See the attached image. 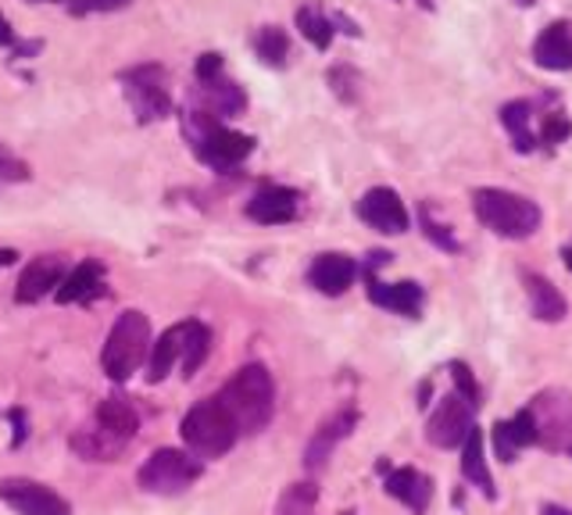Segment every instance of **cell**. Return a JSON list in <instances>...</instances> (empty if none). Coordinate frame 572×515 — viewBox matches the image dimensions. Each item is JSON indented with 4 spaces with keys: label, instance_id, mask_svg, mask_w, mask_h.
I'll use <instances>...</instances> for the list:
<instances>
[{
    "label": "cell",
    "instance_id": "obj_20",
    "mask_svg": "<svg viewBox=\"0 0 572 515\" xmlns=\"http://www.w3.org/2000/svg\"><path fill=\"white\" fill-rule=\"evenodd\" d=\"M369 301L387 308V311H398V316H419L422 308V287L412 279L404 283H384L379 276H369Z\"/></svg>",
    "mask_w": 572,
    "mask_h": 515
},
{
    "label": "cell",
    "instance_id": "obj_36",
    "mask_svg": "<svg viewBox=\"0 0 572 515\" xmlns=\"http://www.w3.org/2000/svg\"><path fill=\"white\" fill-rule=\"evenodd\" d=\"M194 72H197V83H208V79H219V76H222V54H215V50L201 54Z\"/></svg>",
    "mask_w": 572,
    "mask_h": 515
},
{
    "label": "cell",
    "instance_id": "obj_32",
    "mask_svg": "<svg viewBox=\"0 0 572 515\" xmlns=\"http://www.w3.org/2000/svg\"><path fill=\"white\" fill-rule=\"evenodd\" d=\"M451 376H455V394L466 398V401L472 404V409H480V384L472 379L469 365L455 362V365H451Z\"/></svg>",
    "mask_w": 572,
    "mask_h": 515
},
{
    "label": "cell",
    "instance_id": "obj_2",
    "mask_svg": "<svg viewBox=\"0 0 572 515\" xmlns=\"http://www.w3.org/2000/svg\"><path fill=\"white\" fill-rule=\"evenodd\" d=\"M183 133H186V140L194 144V154L204 165H211L219 172L243 165L254 151V140L248 133L226 129L219 118H211L208 112H197V107H190L183 115Z\"/></svg>",
    "mask_w": 572,
    "mask_h": 515
},
{
    "label": "cell",
    "instance_id": "obj_24",
    "mask_svg": "<svg viewBox=\"0 0 572 515\" xmlns=\"http://www.w3.org/2000/svg\"><path fill=\"white\" fill-rule=\"evenodd\" d=\"M501 126L508 129L512 147L519 154L537 151V133H534V104L529 101H512L501 107Z\"/></svg>",
    "mask_w": 572,
    "mask_h": 515
},
{
    "label": "cell",
    "instance_id": "obj_1",
    "mask_svg": "<svg viewBox=\"0 0 572 515\" xmlns=\"http://www.w3.org/2000/svg\"><path fill=\"white\" fill-rule=\"evenodd\" d=\"M222 409L233 415L240 433H262L276 415V384L265 365H243L222 387Z\"/></svg>",
    "mask_w": 572,
    "mask_h": 515
},
{
    "label": "cell",
    "instance_id": "obj_34",
    "mask_svg": "<svg viewBox=\"0 0 572 515\" xmlns=\"http://www.w3.org/2000/svg\"><path fill=\"white\" fill-rule=\"evenodd\" d=\"M0 180H8V183H22V180H30V165L25 161H19L15 154L8 151L4 144H0Z\"/></svg>",
    "mask_w": 572,
    "mask_h": 515
},
{
    "label": "cell",
    "instance_id": "obj_15",
    "mask_svg": "<svg viewBox=\"0 0 572 515\" xmlns=\"http://www.w3.org/2000/svg\"><path fill=\"white\" fill-rule=\"evenodd\" d=\"M101 290H104V265L98 262V258H83L79 265L68 268V276L58 287V294H54V301L58 305H87Z\"/></svg>",
    "mask_w": 572,
    "mask_h": 515
},
{
    "label": "cell",
    "instance_id": "obj_30",
    "mask_svg": "<svg viewBox=\"0 0 572 515\" xmlns=\"http://www.w3.org/2000/svg\"><path fill=\"white\" fill-rule=\"evenodd\" d=\"M572 133V122L562 115V112H551V115H544V122H540V133H537V144H544V147H558L565 137Z\"/></svg>",
    "mask_w": 572,
    "mask_h": 515
},
{
    "label": "cell",
    "instance_id": "obj_22",
    "mask_svg": "<svg viewBox=\"0 0 572 515\" xmlns=\"http://www.w3.org/2000/svg\"><path fill=\"white\" fill-rule=\"evenodd\" d=\"M523 283H526V297H529V311H534V319H540V322H562L565 319L569 305H565V297L558 294V287L551 279H544L537 273H526Z\"/></svg>",
    "mask_w": 572,
    "mask_h": 515
},
{
    "label": "cell",
    "instance_id": "obj_26",
    "mask_svg": "<svg viewBox=\"0 0 572 515\" xmlns=\"http://www.w3.org/2000/svg\"><path fill=\"white\" fill-rule=\"evenodd\" d=\"M211 355V330L204 327L197 319H186V333H183V358H180V369L183 379H190L204 362Z\"/></svg>",
    "mask_w": 572,
    "mask_h": 515
},
{
    "label": "cell",
    "instance_id": "obj_28",
    "mask_svg": "<svg viewBox=\"0 0 572 515\" xmlns=\"http://www.w3.org/2000/svg\"><path fill=\"white\" fill-rule=\"evenodd\" d=\"M72 451L79 458H87V462H115V458L122 455V444L104 437L98 426H87L72 437Z\"/></svg>",
    "mask_w": 572,
    "mask_h": 515
},
{
    "label": "cell",
    "instance_id": "obj_41",
    "mask_svg": "<svg viewBox=\"0 0 572 515\" xmlns=\"http://www.w3.org/2000/svg\"><path fill=\"white\" fill-rule=\"evenodd\" d=\"M519 4H534V0H519Z\"/></svg>",
    "mask_w": 572,
    "mask_h": 515
},
{
    "label": "cell",
    "instance_id": "obj_18",
    "mask_svg": "<svg viewBox=\"0 0 572 515\" xmlns=\"http://www.w3.org/2000/svg\"><path fill=\"white\" fill-rule=\"evenodd\" d=\"M93 426H98L104 437H112L115 444L126 447L136 437V430H140V415H136V409L126 398H104L98 404V412H93Z\"/></svg>",
    "mask_w": 572,
    "mask_h": 515
},
{
    "label": "cell",
    "instance_id": "obj_21",
    "mask_svg": "<svg viewBox=\"0 0 572 515\" xmlns=\"http://www.w3.org/2000/svg\"><path fill=\"white\" fill-rule=\"evenodd\" d=\"M183 333H186V322H175V327H169L151 344V355H147V384H161V379L172 373V365H180Z\"/></svg>",
    "mask_w": 572,
    "mask_h": 515
},
{
    "label": "cell",
    "instance_id": "obj_14",
    "mask_svg": "<svg viewBox=\"0 0 572 515\" xmlns=\"http://www.w3.org/2000/svg\"><path fill=\"white\" fill-rule=\"evenodd\" d=\"M534 61L540 69H551V72L572 69V19L551 22L548 30L534 39Z\"/></svg>",
    "mask_w": 572,
    "mask_h": 515
},
{
    "label": "cell",
    "instance_id": "obj_10",
    "mask_svg": "<svg viewBox=\"0 0 572 515\" xmlns=\"http://www.w3.org/2000/svg\"><path fill=\"white\" fill-rule=\"evenodd\" d=\"M0 501L19 512V515H72V505L58 494L50 491L47 483H36V480H0Z\"/></svg>",
    "mask_w": 572,
    "mask_h": 515
},
{
    "label": "cell",
    "instance_id": "obj_33",
    "mask_svg": "<svg viewBox=\"0 0 572 515\" xmlns=\"http://www.w3.org/2000/svg\"><path fill=\"white\" fill-rule=\"evenodd\" d=\"M133 0H72L68 11H72V15H104V11H122Z\"/></svg>",
    "mask_w": 572,
    "mask_h": 515
},
{
    "label": "cell",
    "instance_id": "obj_5",
    "mask_svg": "<svg viewBox=\"0 0 572 515\" xmlns=\"http://www.w3.org/2000/svg\"><path fill=\"white\" fill-rule=\"evenodd\" d=\"M151 322H147L144 311H122L115 319L112 333H107L104 351H101V369L107 373V379H129L140 365L151 355Z\"/></svg>",
    "mask_w": 572,
    "mask_h": 515
},
{
    "label": "cell",
    "instance_id": "obj_29",
    "mask_svg": "<svg viewBox=\"0 0 572 515\" xmlns=\"http://www.w3.org/2000/svg\"><path fill=\"white\" fill-rule=\"evenodd\" d=\"M254 50L272 69H283L286 58H290V36H286L279 25H262L254 36Z\"/></svg>",
    "mask_w": 572,
    "mask_h": 515
},
{
    "label": "cell",
    "instance_id": "obj_37",
    "mask_svg": "<svg viewBox=\"0 0 572 515\" xmlns=\"http://www.w3.org/2000/svg\"><path fill=\"white\" fill-rule=\"evenodd\" d=\"M494 447H497L501 462H512L515 451H519V447H515V440H512V433H508V423H497L494 426Z\"/></svg>",
    "mask_w": 572,
    "mask_h": 515
},
{
    "label": "cell",
    "instance_id": "obj_38",
    "mask_svg": "<svg viewBox=\"0 0 572 515\" xmlns=\"http://www.w3.org/2000/svg\"><path fill=\"white\" fill-rule=\"evenodd\" d=\"M11 44H19L15 39V30H11V22L0 15V47H11Z\"/></svg>",
    "mask_w": 572,
    "mask_h": 515
},
{
    "label": "cell",
    "instance_id": "obj_7",
    "mask_svg": "<svg viewBox=\"0 0 572 515\" xmlns=\"http://www.w3.org/2000/svg\"><path fill=\"white\" fill-rule=\"evenodd\" d=\"M122 90L136 112V122H158L172 112V93H169V76L161 65H136V69L122 72Z\"/></svg>",
    "mask_w": 572,
    "mask_h": 515
},
{
    "label": "cell",
    "instance_id": "obj_16",
    "mask_svg": "<svg viewBox=\"0 0 572 515\" xmlns=\"http://www.w3.org/2000/svg\"><path fill=\"white\" fill-rule=\"evenodd\" d=\"M248 107V93H243L233 79H208V83H197V112H208L211 118H233Z\"/></svg>",
    "mask_w": 572,
    "mask_h": 515
},
{
    "label": "cell",
    "instance_id": "obj_23",
    "mask_svg": "<svg viewBox=\"0 0 572 515\" xmlns=\"http://www.w3.org/2000/svg\"><path fill=\"white\" fill-rule=\"evenodd\" d=\"M387 494L404 501V505L412 508L415 515H422L430 505V497H433V483L415 469H398V472H390L387 477Z\"/></svg>",
    "mask_w": 572,
    "mask_h": 515
},
{
    "label": "cell",
    "instance_id": "obj_9",
    "mask_svg": "<svg viewBox=\"0 0 572 515\" xmlns=\"http://www.w3.org/2000/svg\"><path fill=\"white\" fill-rule=\"evenodd\" d=\"M476 409L461 394H447L437 409H433L426 423V440L433 447H444V451H455L469 440V433L476 430Z\"/></svg>",
    "mask_w": 572,
    "mask_h": 515
},
{
    "label": "cell",
    "instance_id": "obj_12",
    "mask_svg": "<svg viewBox=\"0 0 572 515\" xmlns=\"http://www.w3.org/2000/svg\"><path fill=\"white\" fill-rule=\"evenodd\" d=\"M358 219L365 226H373L376 233L393 237V233H404L408 229V208L390 186H373V190H365L362 201H358Z\"/></svg>",
    "mask_w": 572,
    "mask_h": 515
},
{
    "label": "cell",
    "instance_id": "obj_13",
    "mask_svg": "<svg viewBox=\"0 0 572 515\" xmlns=\"http://www.w3.org/2000/svg\"><path fill=\"white\" fill-rule=\"evenodd\" d=\"M297 208H301V194L290 186H265L248 201V219L262 226H283L290 222Z\"/></svg>",
    "mask_w": 572,
    "mask_h": 515
},
{
    "label": "cell",
    "instance_id": "obj_27",
    "mask_svg": "<svg viewBox=\"0 0 572 515\" xmlns=\"http://www.w3.org/2000/svg\"><path fill=\"white\" fill-rule=\"evenodd\" d=\"M297 30H301V36H305L316 50H330L333 33H336V30H333V19L325 15V11H322L319 4L297 8Z\"/></svg>",
    "mask_w": 572,
    "mask_h": 515
},
{
    "label": "cell",
    "instance_id": "obj_35",
    "mask_svg": "<svg viewBox=\"0 0 572 515\" xmlns=\"http://www.w3.org/2000/svg\"><path fill=\"white\" fill-rule=\"evenodd\" d=\"M422 229H426V237H430L433 243H441L444 251H458V240H455V237H447L441 222H433V211H430V205L422 208Z\"/></svg>",
    "mask_w": 572,
    "mask_h": 515
},
{
    "label": "cell",
    "instance_id": "obj_17",
    "mask_svg": "<svg viewBox=\"0 0 572 515\" xmlns=\"http://www.w3.org/2000/svg\"><path fill=\"white\" fill-rule=\"evenodd\" d=\"M354 276H358V265H354V258L336 254V251L319 254L316 262H311V268H308V283H311V287H316L319 294H330V297L344 294L351 283H354Z\"/></svg>",
    "mask_w": 572,
    "mask_h": 515
},
{
    "label": "cell",
    "instance_id": "obj_3",
    "mask_svg": "<svg viewBox=\"0 0 572 515\" xmlns=\"http://www.w3.org/2000/svg\"><path fill=\"white\" fill-rule=\"evenodd\" d=\"M472 208H476V219L505 240H526L540 229V208L529 197L512 194V190H497V186L476 190Z\"/></svg>",
    "mask_w": 572,
    "mask_h": 515
},
{
    "label": "cell",
    "instance_id": "obj_8",
    "mask_svg": "<svg viewBox=\"0 0 572 515\" xmlns=\"http://www.w3.org/2000/svg\"><path fill=\"white\" fill-rule=\"evenodd\" d=\"M537 423V440H544V447L551 451H572V394H562V390H544V394L534 398L529 404Z\"/></svg>",
    "mask_w": 572,
    "mask_h": 515
},
{
    "label": "cell",
    "instance_id": "obj_31",
    "mask_svg": "<svg viewBox=\"0 0 572 515\" xmlns=\"http://www.w3.org/2000/svg\"><path fill=\"white\" fill-rule=\"evenodd\" d=\"M508 433H512L515 447H529V444H537V423H534V412L523 409L515 419H508Z\"/></svg>",
    "mask_w": 572,
    "mask_h": 515
},
{
    "label": "cell",
    "instance_id": "obj_6",
    "mask_svg": "<svg viewBox=\"0 0 572 515\" xmlns=\"http://www.w3.org/2000/svg\"><path fill=\"white\" fill-rule=\"evenodd\" d=\"M201 458L190 455V451H175V447H161L151 458L144 462L140 469V487L147 494H158V497H172V494H183L190 491L197 480H201Z\"/></svg>",
    "mask_w": 572,
    "mask_h": 515
},
{
    "label": "cell",
    "instance_id": "obj_19",
    "mask_svg": "<svg viewBox=\"0 0 572 515\" xmlns=\"http://www.w3.org/2000/svg\"><path fill=\"white\" fill-rule=\"evenodd\" d=\"M354 423H358V412H351V409L325 419V423L316 430V437H311L308 447H305V466H308V469H322L325 458L333 455V447L354 430Z\"/></svg>",
    "mask_w": 572,
    "mask_h": 515
},
{
    "label": "cell",
    "instance_id": "obj_4",
    "mask_svg": "<svg viewBox=\"0 0 572 515\" xmlns=\"http://www.w3.org/2000/svg\"><path fill=\"white\" fill-rule=\"evenodd\" d=\"M180 437H183L190 455H197V458H222V455L233 451L240 430L233 423V415L222 409L219 398H204V401H197L194 409L183 415Z\"/></svg>",
    "mask_w": 572,
    "mask_h": 515
},
{
    "label": "cell",
    "instance_id": "obj_39",
    "mask_svg": "<svg viewBox=\"0 0 572 515\" xmlns=\"http://www.w3.org/2000/svg\"><path fill=\"white\" fill-rule=\"evenodd\" d=\"M544 515H572V512L562 508V505H548V508H544Z\"/></svg>",
    "mask_w": 572,
    "mask_h": 515
},
{
    "label": "cell",
    "instance_id": "obj_25",
    "mask_svg": "<svg viewBox=\"0 0 572 515\" xmlns=\"http://www.w3.org/2000/svg\"><path fill=\"white\" fill-rule=\"evenodd\" d=\"M461 472H466V480L476 483L487 497H494V477H490L487 469V455H483V433L472 430L469 440L461 444Z\"/></svg>",
    "mask_w": 572,
    "mask_h": 515
},
{
    "label": "cell",
    "instance_id": "obj_40",
    "mask_svg": "<svg viewBox=\"0 0 572 515\" xmlns=\"http://www.w3.org/2000/svg\"><path fill=\"white\" fill-rule=\"evenodd\" d=\"M562 258H565V268L572 273V248H565V251H562Z\"/></svg>",
    "mask_w": 572,
    "mask_h": 515
},
{
    "label": "cell",
    "instance_id": "obj_11",
    "mask_svg": "<svg viewBox=\"0 0 572 515\" xmlns=\"http://www.w3.org/2000/svg\"><path fill=\"white\" fill-rule=\"evenodd\" d=\"M68 276V262L61 254H39L30 265L22 268V276L15 283V301L19 305H36L44 301L47 294H58V287Z\"/></svg>",
    "mask_w": 572,
    "mask_h": 515
}]
</instances>
